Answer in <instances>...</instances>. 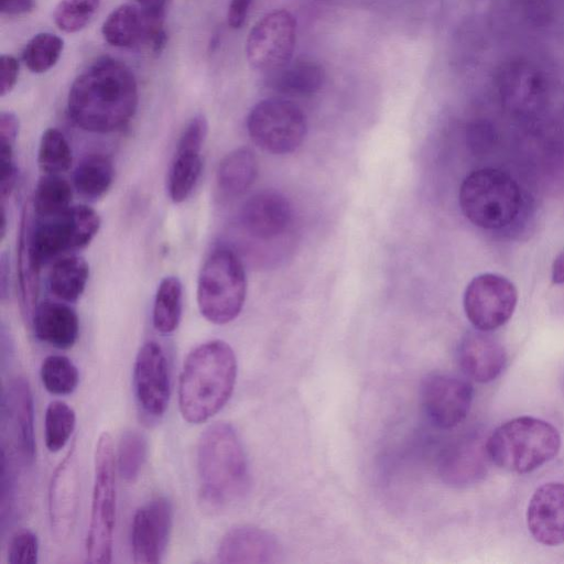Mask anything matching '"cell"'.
Here are the masks:
<instances>
[{
    "instance_id": "6da1fadb",
    "label": "cell",
    "mask_w": 564,
    "mask_h": 564,
    "mask_svg": "<svg viewBox=\"0 0 564 564\" xmlns=\"http://www.w3.org/2000/svg\"><path fill=\"white\" fill-rule=\"evenodd\" d=\"M139 104L132 69L123 62L104 56L88 65L72 83L67 111L80 129L109 133L126 127Z\"/></svg>"
},
{
    "instance_id": "7a4b0ae2",
    "label": "cell",
    "mask_w": 564,
    "mask_h": 564,
    "mask_svg": "<svg viewBox=\"0 0 564 564\" xmlns=\"http://www.w3.org/2000/svg\"><path fill=\"white\" fill-rule=\"evenodd\" d=\"M237 377V359L224 340L195 347L186 357L180 377L178 405L185 421L199 424L223 409Z\"/></svg>"
},
{
    "instance_id": "3957f363",
    "label": "cell",
    "mask_w": 564,
    "mask_h": 564,
    "mask_svg": "<svg viewBox=\"0 0 564 564\" xmlns=\"http://www.w3.org/2000/svg\"><path fill=\"white\" fill-rule=\"evenodd\" d=\"M197 473L199 496L210 508L227 507L247 492V458L231 424L216 422L200 435L197 446Z\"/></svg>"
},
{
    "instance_id": "277c9868",
    "label": "cell",
    "mask_w": 564,
    "mask_h": 564,
    "mask_svg": "<svg viewBox=\"0 0 564 564\" xmlns=\"http://www.w3.org/2000/svg\"><path fill=\"white\" fill-rule=\"evenodd\" d=\"M485 448L488 459L498 467L527 474L557 455L561 435L544 420L519 416L499 425L487 438Z\"/></svg>"
},
{
    "instance_id": "5b68a950",
    "label": "cell",
    "mask_w": 564,
    "mask_h": 564,
    "mask_svg": "<svg viewBox=\"0 0 564 564\" xmlns=\"http://www.w3.org/2000/svg\"><path fill=\"white\" fill-rule=\"evenodd\" d=\"M522 204L517 182L506 172L485 167L468 174L459 188L465 217L484 229H501L518 216Z\"/></svg>"
},
{
    "instance_id": "8992f818",
    "label": "cell",
    "mask_w": 564,
    "mask_h": 564,
    "mask_svg": "<svg viewBox=\"0 0 564 564\" xmlns=\"http://www.w3.org/2000/svg\"><path fill=\"white\" fill-rule=\"evenodd\" d=\"M247 294V278L238 256L218 247L206 258L197 281V305L210 323L224 325L241 312Z\"/></svg>"
},
{
    "instance_id": "52a82bcc",
    "label": "cell",
    "mask_w": 564,
    "mask_h": 564,
    "mask_svg": "<svg viewBox=\"0 0 564 564\" xmlns=\"http://www.w3.org/2000/svg\"><path fill=\"white\" fill-rule=\"evenodd\" d=\"M95 474L90 520L86 538V561L110 563L116 522V478L112 438L108 432L99 435L95 448Z\"/></svg>"
},
{
    "instance_id": "ba28073f",
    "label": "cell",
    "mask_w": 564,
    "mask_h": 564,
    "mask_svg": "<svg viewBox=\"0 0 564 564\" xmlns=\"http://www.w3.org/2000/svg\"><path fill=\"white\" fill-rule=\"evenodd\" d=\"M100 228L98 213L87 205H75L62 214L39 218L31 224L30 243L34 258L43 264L66 252L87 247Z\"/></svg>"
},
{
    "instance_id": "9c48e42d",
    "label": "cell",
    "mask_w": 564,
    "mask_h": 564,
    "mask_svg": "<svg viewBox=\"0 0 564 564\" xmlns=\"http://www.w3.org/2000/svg\"><path fill=\"white\" fill-rule=\"evenodd\" d=\"M1 466H29L34 460L33 398L24 378L11 379L1 394Z\"/></svg>"
},
{
    "instance_id": "30bf717a",
    "label": "cell",
    "mask_w": 564,
    "mask_h": 564,
    "mask_svg": "<svg viewBox=\"0 0 564 564\" xmlns=\"http://www.w3.org/2000/svg\"><path fill=\"white\" fill-rule=\"evenodd\" d=\"M250 139L273 154L295 151L303 142L307 123L305 113L291 100L267 98L256 104L247 118Z\"/></svg>"
},
{
    "instance_id": "8fae6325",
    "label": "cell",
    "mask_w": 564,
    "mask_h": 564,
    "mask_svg": "<svg viewBox=\"0 0 564 564\" xmlns=\"http://www.w3.org/2000/svg\"><path fill=\"white\" fill-rule=\"evenodd\" d=\"M296 42V20L288 10H274L259 19L246 42L252 68L273 73L292 61Z\"/></svg>"
},
{
    "instance_id": "7c38bea8",
    "label": "cell",
    "mask_w": 564,
    "mask_h": 564,
    "mask_svg": "<svg viewBox=\"0 0 564 564\" xmlns=\"http://www.w3.org/2000/svg\"><path fill=\"white\" fill-rule=\"evenodd\" d=\"M518 302L514 284L497 273H481L466 286L464 311L471 325L491 332L505 325L512 316Z\"/></svg>"
},
{
    "instance_id": "4fadbf2b",
    "label": "cell",
    "mask_w": 564,
    "mask_h": 564,
    "mask_svg": "<svg viewBox=\"0 0 564 564\" xmlns=\"http://www.w3.org/2000/svg\"><path fill=\"white\" fill-rule=\"evenodd\" d=\"M164 17L153 15L138 4L124 3L113 9L101 25L105 41L115 47L144 44L159 54L166 45Z\"/></svg>"
},
{
    "instance_id": "5bb4252c",
    "label": "cell",
    "mask_w": 564,
    "mask_h": 564,
    "mask_svg": "<svg viewBox=\"0 0 564 564\" xmlns=\"http://www.w3.org/2000/svg\"><path fill=\"white\" fill-rule=\"evenodd\" d=\"M133 390L141 412L151 419L164 415L171 395L166 356L155 341H147L133 366Z\"/></svg>"
},
{
    "instance_id": "9a60e30c",
    "label": "cell",
    "mask_w": 564,
    "mask_h": 564,
    "mask_svg": "<svg viewBox=\"0 0 564 564\" xmlns=\"http://www.w3.org/2000/svg\"><path fill=\"white\" fill-rule=\"evenodd\" d=\"M208 133L204 115L194 116L183 129L167 173L169 196L175 204L193 193L203 170L202 149Z\"/></svg>"
},
{
    "instance_id": "2e32d148",
    "label": "cell",
    "mask_w": 564,
    "mask_h": 564,
    "mask_svg": "<svg viewBox=\"0 0 564 564\" xmlns=\"http://www.w3.org/2000/svg\"><path fill=\"white\" fill-rule=\"evenodd\" d=\"M474 390L459 377L444 373L429 376L422 386L424 410L434 425L448 430L467 416Z\"/></svg>"
},
{
    "instance_id": "e0dca14e",
    "label": "cell",
    "mask_w": 564,
    "mask_h": 564,
    "mask_svg": "<svg viewBox=\"0 0 564 564\" xmlns=\"http://www.w3.org/2000/svg\"><path fill=\"white\" fill-rule=\"evenodd\" d=\"M173 509L165 497H155L134 513L131 527V552L135 563H159L169 542Z\"/></svg>"
},
{
    "instance_id": "ac0fdd59",
    "label": "cell",
    "mask_w": 564,
    "mask_h": 564,
    "mask_svg": "<svg viewBox=\"0 0 564 564\" xmlns=\"http://www.w3.org/2000/svg\"><path fill=\"white\" fill-rule=\"evenodd\" d=\"M79 478L75 445L67 452L52 475L48 488V517L57 541L70 534L76 519Z\"/></svg>"
},
{
    "instance_id": "d6986e66",
    "label": "cell",
    "mask_w": 564,
    "mask_h": 564,
    "mask_svg": "<svg viewBox=\"0 0 564 564\" xmlns=\"http://www.w3.org/2000/svg\"><path fill=\"white\" fill-rule=\"evenodd\" d=\"M497 84L503 105L512 111L528 113L538 110L545 100L544 76L529 61L506 63L498 73Z\"/></svg>"
},
{
    "instance_id": "ffe728a7",
    "label": "cell",
    "mask_w": 564,
    "mask_h": 564,
    "mask_svg": "<svg viewBox=\"0 0 564 564\" xmlns=\"http://www.w3.org/2000/svg\"><path fill=\"white\" fill-rule=\"evenodd\" d=\"M527 525L543 545L564 543V482H546L534 491L527 509Z\"/></svg>"
},
{
    "instance_id": "44dd1931",
    "label": "cell",
    "mask_w": 564,
    "mask_h": 564,
    "mask_svg": "<svg viewBox=\"0 0 564 564\" xmlns=\"http://www.w3.org/2000/svg\"><path fill=\"white\" fill-rule=\"evenodd\" d=\"M291 218L288 199L274 191H262L249 197L239 215L243 230L260 240H271L282 235Z\"/></svg>"
},
{
    "instance_id": "7402d4cb",
    "label": "cell",
    "mask_w": 564,
    "mask_h": 564,
    "mask_svg": "<svg viewBox=\"0 0 564 564\" xmlns=\"http://www.w3.org/2000/svg\"><path fill=\"white\" fill-rule=\"evenodd\" d=\"M457 357L464 373L479 383L495 380L503 370L507 361L502 344L489 332L476 328L463 336Z\"/></svg>"
},
{
    "instance_id": "603a6c76",
    "label": "cell",
    "mask_w": 564,
    "mask_h": 564,
    "mask_svg": "<svg viewBox=\"0 0 564 564\" xmlns=\"http://www.w3.org/2000/svg\"><path fill=\"white\" fill-rule=\"evenodd\" d=\"M280 555L276 539L253 525L230 529L217 547V561L225 564L274 563Z\"/></svg>"
},
{
    "instance_id": "cb8c5ba5",
    "label": "cell",
    "mask_w": 564,
    "mask_h": 564,
    "mask_svg": "<svg viewBox=\"0 0 564 564\" xmlns=\"http://www.w3.org/2000/svg\"><path fill=\"white\" fill-rule=\"evenodd\" d=\"M485 445L477 438H462L446 448L440 462V475L444 482L465 487L477 482L486 474Z\"/></svg>"
},
{
    "instance_id": "d4e9b609",
    "label": "cell",
    "mask_w": 564,
    "mask_h": 564,
    "mask_svg": "<svg viewBox=\"0 0 564 564\" xmlns=\"http://www.w3.org/2000/svg\"><path fill=\"white\" fill-rule=\"evenodd\" d=\"M35 336L57 349L74 346L79 334L76 312L65 303L44 301L36 305L31 317Z\"/></svg>"
},
{
    "instance_id": "484cf974",
    "label": "cell",
    "mask_w": 564,
    "mask_h": 564,
    "mask_svg": "<svg viewBox=\"0 0 564 564\" xmlns=\"http://www.w3.org/2000/svg\"><path fill=\"white\" fill-rule=\"evenodd\" d=\"M268 86L284 96L310 97L316 94L325 80L323 67L307 57L292 59L282 68L268 75Z\"/></svg>"
},
{
    "instance_id": "4316f807",
    "label": "cell",
    "mask_w": 564,
    "mask_h": 564,
    "mask_svg": "<svg viewBox=\"0 0 564 564\" xmlns=\"http://www.w3.org/2000/svg\"><path fill=\"white\" fill-rule=\"evenodd\" d=\"M29 204L24 207L18 248V271L20 283L21 307L25 318L31 321L40 290L41 265L33 256L30 243V229L32 224V212Z\"/></svg>"
},
{
    "instance_id": "83f0119b",
    "label": "cell",
    "mask_w": 564,
    "mask_h": 564,
    "mask_svg": "<svg viewBox=\"0 0 564 564\" xmlns=\"http://www.w3.org/2000/svg\"><path fill=\"white\" fill-rule=\"evenodd\" d=\"M258 174V161L249 148H238L227 153L218 164L216 185L225 198L243 195L253 184Z\"/></svg>"
},
{
    "instance_id": "f1b7e54d",
    "label": "cell",
    "mask_w": 564,
    "mask_h": 564,
    "mask_svg": "<svg viewBox=\"0 0 564 564\" xmlns=\"http://www.w3.org/2000/svg\"><path fill=\"white\" fill-rule=\"evenodd\" d=\"M88 278L89 265L83 257L62 256L50 270L48 289L55 297L64 302H76L84 293Z\"/></svg>"
},
{
    "instance_id": "f546056e",
    "label": "cell",
    "mask_w": 564,
    "mask_h": 564,
    "mask_svg": "<svg viewBox=\"0 0 564 564\" xmlns=\"http://www.w3.org/2000/svg\"><path fill=\"white\" fill-rule=\"evenodd\" d=\"M115 169L111 160L104 154H88L77 164L73 182L76 191L85 198L98 199L111 187Z\"/></svg>"
},
{
    "instance_id": "4dcf8cb0",
    "label": "cell",
    "mask_w": 564,
    "mask_h": 564,
    "mask_svg": "<svg viewBox=\"0 0 564 564\" xmlns=\"http://www.w3.org/2000/svg\"><path fill=\"white\" fill-rule=\"evenodd\" d=\"M183 307V288L174 275L161 280L153 303V326L161 334L173 333L181 321Z\"/></svg>"
},
{
    "instance_id": "1f68e13d",
    "label": "cell",
    "mask_w": 564,
    "mask_h": 564,
    "mask_svg": "<svg viewBox=\"0 0 564 564\" xmlns=\"http://www.w3.org/2000/svg\"><path fill=\"white\" fill-rule=\"evenodd\" d=\"M73 189L59 174H44L36 183L32 208L39 218L57 216L72 205Z\"/></svg>"
},
{
    "instance_id": "d6a6232c",
    "label": "cell",
    "mask_w": 564,
    "mask_h": 564,
    "mask_svg": "<svg viewBox=\"0 0 564 564\" xmlns=\"http://www.w3.org/2000/svg\"><path fill=\"white\" fill-rule=\"evenodd\" d=\"M63 50L62 37L51 32H41L26 42L22 51V61L30 72L42 74L55 66Z\"/></svg>"
},
{
    "instance_id": "836d02e7",
    "label": "cell",
    "mask_w": 564,
    "mask_h": 564,
    "mask_svg": "<svg viewBox=\"0 0 564 564\" xmlns=\"http://www.w3.org/2000/svg\"><path fill=\"white\" fill-rule=\"evenodd\" d=\"M73 163L70 145L58 129H46L40 140L37 164L44 174H61Z\"/></svg>"
},
{
    "instance_id": "e575fe53",
    "label": "cell",
    "mask_w": 564,
    "mask_h": 564,
    "mask_svg": "<svg viewBox=\"0 0 564 564\" xmlns=\"http://www.w3.org/2000/svg\"><path fill=\"white\" fill-rule=\"evenodd\" d=\"M76 425L75 411L63 401L48 404L44 419V440L50 452L61 451L68 442Z\"/></svg>"
},
{
    "instance_id": "d590c367",
    "label": "cell",
    "mask_w": 564,
    "mask_h": 564,
    "mask_svg": "<svg viewBox=\"0 0 564 564\" xmlns=\"http://www.w3.org/2000/svg\"><path fill=\"white\" fill-rule=\"evenodd\" d=\"M40 376L44 388L55 395L70 394L79 381L77 367L62 355L47 356L41 365Z\"/></svg>"
},
{
    "instance_id": "8d00e7d4",
    "label": "cell",
    "mask_w": 564,
    "mask_h": 564,
    "mask_svg": "<svg viewBox=\"0 0 564 564\" xmlns=\"http://www.w3.org/2000/svg\"><path fill=\"white\" fill-rule=\"evenodd\" d=\"M148 451L145 436L135 430L126 431L119 441L117 464L120 475L133 481L140 474Z\"/></svg>"
},
{
    "instance_id": "74e56055",
    "label": "cell",
    "mask_w": 564,
    "mask_h": 564,
    "mask_svg": "<svg viewBox=\"0 0 564 564\" xmlns=\"http://www.w3.org/2000/svg\"><path fill=\"white\" fill-rule=\"evenodd\" d=\"M101 0H59L53 12L55 25L65 33L82 31L98 11Z\"/></svg>"
},
{
    "instance_id": "f35d334b",
    "label": "cell",
    "mask_w": 564,
    "mask_h": 564,
    "mask_svg": "<svg viewBox=\"0 0 564 564\" xmlns=\"http://www.w3.org/2000/svg\"><path fill=\"white\" fill-rule=\"evenodd\" d=\"M39 558V540L31 530H21L10 540L7 561L10 564H35Z\"/></svg>"
},
{
    "instance_id": "ab89813d",
    "label": "cell",
    "mask_w": 564,
    "mask_h": 564,
    "mask_svg": "<svg viewBox=\"0 0 564 564\" xmlns=\"http://www.w3.org/2000/svg\"><path fill=\"white\" fill-rule=\"evenodd\" d=\"M19 61L11 54L0 56V96L4 97L14 88L19 77Z\"/></svg>"
},
{
    "instance_id": "60d3db41",
    "label": "cell",
    "mask_w": 564,
    "mask_h": 564,
    "mask_svg": "<svg viewBox=\"0 0 564 564\" xmlns=\"http://www.w3.org/2000/svg\"><path fill=\"white\" fill-rule=\"evenodd\" d=\"M19 118L12 111L0 113V144L14 147L19 134Z\"/></svg>"
},
{
    "instance_id": "b9f144b4",
    "label": "cell",
    "mask_w": 564,
    "mask_h": 564,
    "mask_svg": "<svg viewBox=\"0 0 564 564\" xmlns=\"http://www.w3.org/2000/svg\"><path fill=\"white\" fill-rule=\"evenodd\" d=\"M253 0H230L227 11V22L232 29H239L245 23Z\"/></svg>"
},
{
    "instance_id": "7bdbcfd3",
    "label": "cell",
    "mask_w": 564,
    "mask_h": 564,
    "mask_svg": "<svg viewBox=\"0 0 564 564\" xmlns=\"http://www.w3.org/2000/svg\"><path fill=\"white\" fill-rule=\"evenodd\" d=\"M35 0H0V11L6 15H21L31 12Z\"/></svg>"
},
{
    "instance_id": "ee69618b",
    "label": "cell",
    "mask_w": 564,
    "mask_h": 564,
    "mask_svg": "<svg viewBox=\"0 0 564 564\" xmlns=\"http://www.w3.org/2000/svg\"><path fill=\"white\" fill-rule=\"evenodd\" d=\"M145 12L153 15H165V8L169 0H134Z\"/></svg>"
},
{
    "instance_id": "f6af8a7d",
    "label": "cell",
    "mask_w": 564,
    "mask_h": 564,
    "mask_svg": "<svg viewBox=\"0 0 564 564\" xmlns=\"http://www.w3.org/2000/svg\"><path fill=\"white\" fill-rule=\"evenodd\" d=\"M552 282L564 284V249L558 252L552 264Z\"/></svg>"
}]
</instances>
